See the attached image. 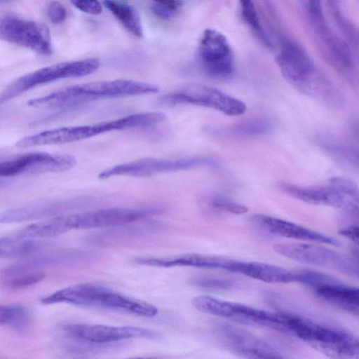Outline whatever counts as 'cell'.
Wrapping results in <instances>:
<instances>
[{
  "label": "cell",
  "mask_w": 359,
  "mask_h": 359,
  "mask_svg": "<svg viewBox=\"0 0 359 359\" xmlns=\"http://www.w3.org/2000/svg\"><path fill=\"white\" fill-rule=\"evenodd\" d=\"M309 287L322 300L353 316H358V287L348 286L337 278L322 272Z\"/></svg>",
  "instance_id": "cell-18"
},
{
  "label": "cell",
  "mask_w": 359,
  "mask_h": 359,
  "mask_svg": "<svg viewBox=\"0 0 359 359\" xmlns=\"http://www.w3.org/2000/svg\"><path fill=\"white\" fill-rule=\"evenodd\" d=\"M67 201H45L5 210L0 212V222L13 224L62 215L71 208Z\"/></svg>",
  "instance_id": "cell-22"
},
{
  "label": "cell",
  "mask_w": 359,
  "mask_h": 359,
  "mask_svg": "<svg viewBox=\"0 0 359 359\" xmlns=\"http://www.w3.org/2000/svg\"><path fill=\"white\" fill-rule=\"evenodd\" d=\"M76 163L74 156L69 154L29 152L0 159V177L63 172L72 169Z\"/></svg>",
  "instance_id": "cell-16"
},
{
  "label": "cell",
  "mask_w": 359,
  "mask_h": 359,
  "mask_svg": "<svg viewBox=\"0 0 359 359\" xmlns=\"http://www.w3.org/2000/svg\"><path fill=\"white\" fill-rule=\"evenodd\" d=\"M104 5L129 32L142 36L141 19L133 6L114 0H104Z\"/></svg>",
  "instance_id": "cell-23"
},
{
  "label": "cell",
  "mask_w": 359,
  "mask_h": 359,
  "mask_svg": "<svg viewBox=\"0 0 359 359\" xmlns=\"http://www.w3.org/2000/svg\"><path fill=\"white\" fill-rule=\"evenodd\" d=\"M210 203L215 208L233 214L241 215L248 211L245 205L223 196H215Z\"/></svg>",
  "instance_id": "cell-28"
},
{
  "label": "cell",
  "mask_w": 359,
  "mask_h": 359,
  "mask_svg": "<svg viewBox=\"0 0 359 359\" xmlns=\"http://www.w3.org/2000/svg\"><path fill=\"white\" fill-rule=\"evenodd\" d=\"M233 259L206 254L187 253L166 257H137L134 262L156 267L189 266L229 271Z\"/></svg>",
  "instance_id": "cell-19"
},
{
  "label": "cell",
  "mask_w": 359,
  "mask_h": 359,
  "mask_svg": "<svg viewBox=\"0 0 359 359\" xmlns=\"http://www.w3.org/2000/svg\"><path fill=\"white\" fill-rule=\"evenodd\" d=\"M160 102L166 105L194 104L212 108L228 116L245 113V104L214 87L190 83L163 95Z\"/></svg>",
  "instance_id": "cell-9"
},
{
  "label": "cell",
  "mask_w": 359,
  "mask_h": 359,
  "mask_svg": "<svg viewBox=\"0 0 359 359\" xmlns=\"http://www.w3.org/2000/svg\"><path fill=\"white\" fill-rule=\"evenodd\" d=\"M49 20L53 24L62 22L67 17V11L62 4L57 1L48 3L46 8Z\"/></svg>",
  "instance_id": "cell-30"
},
{
  "label": "cell",
  "mask_w": 359,
  "mask_h": 359,
  "mask_svg": "<svg viewBox=\"0 0 359 359\" xmlns=\"http://www.w3.org/2000/svg\"><path fill=\"white\" fill-rule=\"evenodd\" d=\"M201 66L210 77L217 79L229 78L233 72L234 60L226 36L214 29H206L198 48Z\"/></svg>",
  "instance_id": "cell-15"
},
{
  "label": "cell",
  "mask_w": 359,
  "mask_h": 359,
  "mask_svg": "<svg viewBox=\"0 0 359 359\" xmlns=\"http://www.w3.org/2000/svg\"><path fill=\"white\" fill-rule=\"evenodd\" d=\"M30 316L27 309L20 305H0V325H7L18 331L28 327Z\"/></svg>",
  "instance_id": "cell-25"
},
{
  "label": "cell",
  "mask_w": 359,
  "mask_h": 359,
  "mask_svg": "<svg viewBox=\"0 0 359 359\" xmlns=\"http://www.w3.org/2000/svg\"><path fill=\"white\" fill-rule=\"evenodd\" d=\"M241 8V14L248 26L266 43L269 40L259 20L256 8L252 0H238Z\"/></svg>",
  "instance_id": "cell-26"
},
{
  "label": "cell",
  "mask_w": 359,
  "mask_h": 359,
  "mask_svg": "<svg viewBox=\"0 0 359 359\" xmlns=\"http://www.w3.org/2000/svg\"><path fill=\"white\" fill-rule=\"evenodd\" d=\"M154 4L156 6L165 8L173 13L179 10L182 5V0H153Z\"/></svg>",
  "instance_id": "cell-32"
},
{
  "label": "cell",
  "mask_w": 359,
  "mask_h": 359,
  "mask_svg": "<svg viewBox=\"0 0 359 359\" xmlns=\"http://www.w3.org/2000/svg\"><path fill=\"white\" fill-rule=\"evenodd\" d=\"M159 212L156 208H109L62 215L66 232L128 225Z\"/></svg>",
  "instance_id": "cell-11"
},
{
  "label": "cell",
  "mask_w": 359,
  "mask_h": 359,
  "mask_svg": "<svg viewBox=\"0 0 359 359\" xmlns=\"http://www.w3.org/2000/svg\"><path fill=\"white\" fill-rule=\"evenodd\" d=\"M216 336L229 352L242 358H283V353L272 344L239 327L228 323H218Z\"/></svg>",
  "instance_id": "cell-14"
},
{
  "label": "cell",
  "mask_w": 359,
  "mask_h": 359,
  "mask_svg": "<svg viewBox=\"0 0 359 359\" xmlns=\"http://www.w3.org/2000/svg\"><path fill=\"white\" fill-rule=\"evenodd\" d=\"M0 40L42 55L52 53L50 33L46 25L12 15L0 17Z\"/></svg>",
  "instance_id": "cell-13"
},
{
  "label": "cell",
  "mask_w": 359,
  "mask_h": 359,
  "mask_svg": "<svg viewBox=\"0 0 359 359\" xmlns=\"http://www.w3.org/2000/svg\"><path fill=\"white\" fill-rule=\"evenodd\" d=\"M44 278L42 272L25 273L4 279L2 285L9 290H19L35 285Z\"/></svg>",
  "instance_id": "cell-27"
},
{
  "label": "cell",
  "mask_w": 359,
  "mask_h": 359,
  "mask_svg": "<svg viewBox=\"0 0 359 359\" xmlns=\"http://www.w3.org/2000/svg\"><path fill=\"white\" fill-rule=\"evenodd\" d=\"M230 272L243 274L270 283H299V270H289L271 264L233 259Z\"/></svg>",
  "instance_id": "cell-21"
},
{
  "label": "cell",
  "mask_w": 359,
  "mask_h": 359,
  "mask_svg": "<svg viewBox=\"0 0 359 359\" xmlns=\"http://www.w3.org/2000/svg\"><path fill=\"white\" fill-rule=\"evenodd\" d=\"M6 184V182L4 181H0V188H1L3 186Z\"/></svg>",
  "instance_id": "cell-34"
},
{
  "label": "cell",
  "mask_w": 359,
  "mask_h": 359,
  "mask_svg": "<svg viewBox=\"0 0 359 359\" xmlns=\"http://www.w3.org/2000/svg\"><path fill=\"white\" fill-rule=\"evenodd\" d=\"M44 304L66 303L73 305L100 308L151 318L156 316V306L95 283H80L69 286L41 299Z\"/></svg>",
  "instance_id": "cell-3"
},
{
  "label": "cell",
  "mask_w": 359,
  "mask_h": 359,
  "mask_svg": "<svg viewBox=\"0 0 359 359\" xmlns=\"http://www.w3.org/2000/svg\"><path fill=\"white\" fill-rule=\"evenodd\" d=\"M252 220L268 232L280 236L330 245H340L337 240L331 236L280 218L259 214L254 215Z\"/></svg>",
  "instance_id": "cell-20"
},
{
  "label": "cell",
  "mask_w": 359,
  "mask_h": 359,
  "mask_svg": "<svg viewBox=\"0 0 359 359\" xmlns=\"http://www.w3.org/2000/svg\"><path fill=\"white\" fill-rule=\"evenodd\" d=\"M71 3L79 10L90 15H99L102 6L97 0H70Z\"/></svg>",
  "instance_id": "cell-31"
},
{
  "label": "cell",
  "mask_w": 359,
  "mask_h": 359,
  "mask_svg": "<svg viewBox=\"0 0 359 359\" xmlns=\"http://www.w3.org/2000/svg\"><path fill=\"white\" fill-rule=\"evenodd\" d=\"M100 67L97 58L64 62L44 67L20 76L0 93V104L38 86L60 79L84 76Z\"/></svg>",
  "instance_id": "cell-7"
},
{
  "label": "cell",
  "mask_w": 359,
  "mask_h": 359,
  "mask_svg": "<svg viewBox=\"0 0 359 359\" xmlns=\"http://www.w3.org/2000/svg\"><path fill=\"white\" fill-rule=\"evenodd\" d=\"M216 164L215 159L201 156L169 159L146 158L107 168L98 175V177L104 180L115 176H151Z\"/></svg>",
  "instance_id": "cell-10"
},
{
  "label": "cell",
  "mask_w": 359,
  "mask_h": 359,
  "mask_svg": "<svg viewBox=\"0 0 359 359\" xmlns=\"http://www.w3.org/2000/svg\"><path fill=\"white\" fill-rule=\"evenodd\" d=\"M191 304L196 310L206 314L288 333L286 313L271 312L209 295L194 297Z\"/></svg>",
  "instance_id": "cell-5"
},
{
  "label": "cell",
  "mask_w": 359,
  "mask_h": 359,
  "mask_svg": "<svg viewBox=\"0 0 359 359\" xmlns=\"http://www.w3.org/2000/svg\"><path fill=\"white\" fill-rule=\"evenodd\" d=\"M279 187L287 194L307 203L358 211V187L346 178L333 177L328 184L323 186L301 187L282 182Z\"/></svg>",
  "instance_id": "cell-6"
},
{
  "label": "cell",
  "mask_w": 359,
  "mask_h": 359,
  "mask_svg": "<svg viewBox=\"0 0 359 359\" xmlns=\"http://www.w3.org/2000/svg\"><path fill=\"white\" fill-rule=\"evenodd\" d=\"M309 11L313 27L330 53L337 67L346 73L352 71L353 60L350 48L329 27L320 0H309Z\"/></svg>",
  "instance_id": "cell-17"
},
{
  "label": "cell",
  "mask_w": 359,
  "mask_h": 359,
  "mask_svg": "<svg viewBox=\"0 0 359 359\" xmlns=\"http://www.w3.org/2000/svg\"><path fill=\"white\" fill-rule=\"evenodd\" d=\"M158 90V86L151 83L115 79L67 86L32 99L27 104L30 107L40 109H69L99 99L142 95Z\"/></svg>",
  "instance_id": "cell-1"
},
{
  "label": "cell",
  "mask_w": 359,
  "mask_h": 359,
  "mask_svg": "<svg viewBox=\"0 0 359 359\" xmlns=\"http://www.w3.org/2000/svg\"><path fill=\"white\" fill-rule=\"evenodd\" d=\"M193 284L210 290H229L233 286L230 280L215 277H197L193 279Z\"/></svg>",
  "instance_id": "cell-29"
},
{
  "label": "cell",
  "mask_w": 359,
  "mask_h": 359,
  "mask_svg": "<svg viewBox=\"0 0 359 359\" xmlns=\"http://www.w3.org/2000/svg\"><path fill=\"white\" fill-rule=\"evenodd\" d=\"M60 330L68 340L88 344L99 345L130 339L158 337V334L153 330L135 326L68 323L63 325Z\"/></svg>",
  "instance_id": "cell-12"
},
{
  "label": "cell",
  "mask_w": 359,
  "mask_h": 359,
  "mask_svg": "<svg viewBox=\"0 0 359 359\" xmlns=\"http://www.w3.org/2000/svg\"><path fill=\"white\" fill-rule=\"evenodd\" d=\"M272 128L273 123L269 118L259 117L231 126L225 129L224 133L234 137H253L267 134Z\"/></svg>",
  "instance_id": "cell-24"
},
{
  "label": "cell",
  "mask_w": 359,
  "mask_h": 359,
  "mask_svg": "<svg viewBox=\"0 0 359 359\" xmlns=\"http://www.w3.org/2000/svg\"><path fill=\"white\" fill-rule=\"evenodd\" d=\"M288 333L332 358L351 359L359 355L358 337L341 328L287 313Z\"/></svg>",
  "instance_id": "cell-4"
},
{
  "label": "cell",
  "mask_w": 359,
  "mask_h": 359,
  "mask_svg": "<svg viewBox=\"0 0 359 359\" xmlns=\"http://www.w3.org/2000/svg\"><path fill=\"white\" fill-rule=\"evenodd\" d=\"M276 62L285 79L300 92L332 107L342 103L338 90L318 73L307 51L297 41L284 39Z\"/></svg>",
  "instance_id": "cell-2"
},
{
  "label": "cell",
  "mask_w": 359,
  "mask_h": 359,
  "mask_svg": "<svg viewBox=\"0 0 359 359\" xmlns=\"http://www.w3.org/2000/svg\"><path fill=\"white\" fill-rule=\"evenodd\" d=\"M339 234L358 243V226L357 225H350L339 230Z\"/></svg>",
  "instance_id": "cell-33"
},
{
  "label": "cell",
  "mask_w": 359,
  "mask_h": 359,
  "mask_svg": "<svg viewBox=\"0 0 359 359\" xmlns=\"http://www.w3.org/2000/svg\"><path fill=\"white\" fill-rule=\"evenodd\" d=\"M277 254L294 261L327 268L358 278V262L353 258L328 248L311 243H284L273 247Z\"/></svg>",
  "instance_id": "cell-8"
}]
</instances>
